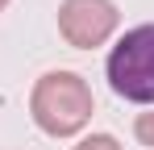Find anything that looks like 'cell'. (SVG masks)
Listing matches in <instances>:
<instances>
[{
  "instance_id": "obj_5",
  "label": "cell",
  "mask_w": 154,
  "mask_h": 150,
  "mask_svg": "<svg viewBox=\"0 0 154 150\" xmlns=\"http://www.w3.org/2000/svg\"><path fill=\"white\" fill-rule=\"evenodd\" d=\"M133 138L142 146H154V108H146V113L133 117Z\"/></svg>"
},
{
  "instance_id": "obj_1",
  "label": "cell",
  "mask_w": 154,
  "mask_h": 150,
  "mask_svg": "<svg viewBox=\"0 0 154 150\" xmlns=\"http://www.w3.org/2000/svg\"><path fill=\"white\" fill-rule=\"evenodd\" d=\"M96 96L79 71H46L29 92V117L50 138H75L92 125Z\"/></svg>"
},
{
  "instance_id": "obj_6",
  "label": "cell",
  "mask_w": 154,
  "mask_h": 150,
  "mask_svg": "<svg viewBox=\"0 0 154 150\" xmlns=\"http://www.w3.org/2000/svg\"><path fill=\"white\" fill-rule=\"evenodd\" d=\"M0 8H8V0H0Z\"/></svg>"
},
{
  "instance_id": "obj_4",
  "label": "cell",
  "mask_w": 154,
  "mask_h": 150,
  "mask_svg": "<svg viewBox=\"0 0 154 150\" xmlns=\"http://www.w3.org/2000/svg\"><path fill=\"white\" fill-rule=\"evenodd\" d=\"M71 150H125L112 133H88V138H79Z\"/></svg>"
},
{
  "instance_id": "obj_3",
  "label": "cell",
  "mask_w": 154,
  "mask_h": 150,
  "mask_svg": "<svg viewBox=\"0 0 154 150\" xmlns=\"http://www.w3.org/2000/svg\"><path fill=\"white\" fill-rule=\"evenodd\" d=\"M121 25V8L112 0H63L58 4V33L75 50L104 46Z\"/></svg>"
},
{
  "instance_id": "obj_2",
  "label": "cell",
  "mask_w": 154,
  "mask_h": 150,
  "mask_svg": "<svg viewBox=\"0 0 154 150\" xmlns=\"http://www.w3.org/2000/svg\"><path fill=\"white\" fill-rule=\"evenodd\" d=\"M104 75L121 100L154 108V21L133 25L117 38V46L108 50Z\"/></svg>"
}]
</instances>
